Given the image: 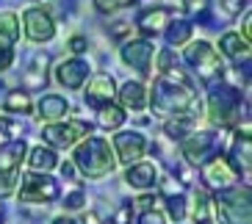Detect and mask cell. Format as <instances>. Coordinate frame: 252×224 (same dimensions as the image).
<instances>
[{
    "label": "cell",
    "mask_w": 252,
    "mask_h": 224,
    "mask_svg": "<svg viewBox=\"0 0 252 224\" xmlns=\"http://www.w3.org/2000/svg\"><path fill=\"white\" fill-rule=\"evenodd\" d=\"M202 177H205V183L211 188H230V186H236V169L230 166L227 158L222 155H214V158H208L205 164H202Z\"/></svg>",
    "instance_id": "13"
},
{
    "label": "cell",
    "mask_w": 252,
    "mask_h": 224,
    "mask_svg": "<svg viewBox=\"0 0 252 224\" xmlns=\"http://www.w3.org/2000/svg\"><path fill=\"white\" fill-rule=\"evenodd\" d=\"M23 158H25V141L23 139H14V141H8L6 147H0V199L8 196V194H14Z\"/></svg>",
    "instance_id": "7"
},
{
    "label": "cell",
    "mask_w": 252,
    "mask_h": 224,
    "mask_svg": "<svg viewBox=\"0 0 252 224\" xmlns=\"http://www.w3.org/2000/svg\"><path fill=\"white\" fill-rule=\"evenodd\" d=\"M69 45V50L75 53V56H81V53H86V47H89V42H86V36H72L67 42Z\"/></svg>",
    "instance_id": "34"
},
{
    "label": "cell",
    "mask_w": 252,
    "mask_h": 224,
    "mask_svg": "<svg viewBox=\"0 0 252 224\" xmlns=\"http://www.w3.org/2000/svg\"><path fill=\"white\" fill-rule=\"evenodd\" d=\"M92 133V125L89 122H81V119H59V122H50V125L42 127V136L50 147H59V149H69L75 144L86 139Z\"/></svg>",
    "instance_id": "6"
},
{
    "label": "cell",
    "mask_w": 252,
    "mask_h": 224,
    "mask_svg": "<svg viewBox=\"0 0 252 224\" xmlns=\"http://www.w3.org/2000/svg\"><path fill=\"white\" fill-rule=\"evenodd\" d=\"M219 144H222V139H219L216 133H211V130L189 133L183 139V155H186V161H189L191 166H202L208 158L216 155Z\"/></svg>",
    "instance_id": "9"
},
{
    "label": "cell",
    "mask_w": 252,
    "mask_h": 224,
    "mask_svg": "<svg viewBox=\"0 0 252 224\" xmlns=\"http://www.w3.org/2000/svg\"><path fill=\"white\" fill-rule=\"evenodd\" d=\"M219 3L227 8L230 14H236V11H241V8H247V3H250V0H219Z\"/></svg>",
    "instance_id": "35"
},
{
    "label": "cell",
    "mask_w": 252,
    "mask_h": 224,
    "mask_svg": "<svg viewBox=\"0 0 252 224\" xmlns=\"http://www.w3.org/2000/svg\"><path fill=\"white\" fill-rule=\"evenodd\" d=\"M136 202H139L141 210H150V208H156V194H153V196H150V194H141Z\"/></svg>",
    "instance_id": "38"
},
{
    "label": "cell",
    "mask_w": 252,
    "mask_h": 224,
    "mask_svg": "<svg viewBox=\"0 0 252 224\" xmlns=\"http://www.w3.org/2000/svg\"><path fill=\"white\" fill-rule=\"evenodd\" d=\"M238 36L244 39V42H250V39H252V14H250V11L244 14V25H241V33H238Z\"/></svg>",
    "instance_id": "36"
},
{
    "label": "cell",
    "mask_w": 252,
    "mask_h": 224,
    "mask_svg": "<svg viewBox=\"0 0 252 224\" xmlns=\"http://www.w3.org/2000/svg\"><path fill=\"white\" fill-rule=\"evenodd\" d=\"M147 105L156 111L161 119H180V122H194L202 113V103L194 91L191 81L172 67L156 78L153 89L147 91Z\"/></svg>",
    "instance_id": "1"
},
{
    "label": "cell",
    "mask_w": 252,
    "mask_h": 224,
    "mask_svg": "<svg viewBox=\"0 0 252 224\" xmlns=\"http://www.w3.org/2000/svg\"><path fill=\"white\" fill-rule=\"evenodd\" d=\"M189 125H191V122L172 119V122H166V127H163V130H166V136H169V139H180V141H183L186 136H189Z\"/></svg>",
    "instance_id": "28"
},
{
    "label": "cell",
    "mask_w": 252,
    "mask_h": 224,
    "mask_svg": "<svg viewBox=\"0 0 252 224\" xmlns=\"http://www.w3.org/2000/svg\"><path fill=\"white\" fill-rule=\"evenodd\" d=\"M92 67H89V61H83V58H67V61H61L59 67H56V81H59V86H64V89H83L86 86V78H89Z\"/></svg>",
    "instance_id": "14"
},
{
    "label": "cell",
    "mask_w": 252,
    "mask_h": 224,
    "mask_svg": "<svg viewBox=\"0 0 252 224\" xmlns=\"http://www.w3.org/2000/svg\"><path fill=\"white\" fill-rule=\"evenodd\" d=\"M36 108H39V116L47 122H59L69 113V103L64 94H45V97L39 100Z\"/></svg>",
    "instance_id": "20"
},
{
    "label": "cell",
    "mask_w": 252,
    "mask_h": 224,
    "mask_svg": "<svg viewBox=\"0 0 252 224\" xmlns=\"http://www.w3.org/2000/svg\"><path fill=\"white\" fill-rule=\"evenodd\" d=\"M59 183L50 177V174L42 172H28L23 177V186H20V202H36V205H47L59 196Z\"/></svg>",
    "instance_id": "8"
},
{
    "label": "cell",
    "mask_w": 252,
    "mask_h": 224,
    "mask_svg": "<svg viewBox=\"0 0 252 224\" xmlns=\"http://www.w3.org/2000/svg\"><path fill=\"white\" fill-rule=\"evenodd\" d=\"M86 105H92V108H103V105H108V103H114V97H117V81H114L111 75H105V72H100V75H94L92 78V83L86 86Z\"/></svg>",
    "instance_id": "15"
},
{
    "label": "cell",
    "mask_w": 252,
    "mask_h": 224,
    "mask_svg": "<svg viewBox=\"0 0 252 224\" xmlns=\"http://www.w3.org/2000/svg\"><path fill=\"white\" fill-rule=\"evenodd\" d=\"M172 14H175V11H172L169 6H153V8H147V11H141L136 25H139L144 33H158V30H163L169 25Z\"/></svg>",
    "instance_id": "19"
},
{
    "label": "cell",
    "mask_w": 252,
    "mask_h": 224,
    "mask_svg": "<svg viewBox=\"0 0 252 224\" xmlns=\"http://www.w3.org/2000/svg\"><path fill=\"white\" fill-rule=\"evenodd\" d=\"M20 39V20L14 11H0V45H14Z\"/></svg>",
    "instance_id": "23"
},
{
    "label": "cell",
    "mask_w": 252,
    "mask_h": 224,
    "mask_svg": "<svg viewBox=\"0 0 252 224\" xmlns=\"http://www.w3.org/2000/svg\"><path fill=\"white\" fill-rule=\"evenodd\" d=\"M183 58L194 67V72L200 75V81L205 83H214L216 78H222L224 72V64H222V56L216 53V47L211 42H191V45L183 50Z\"/></svg>",
    "instance_id": "5"
},
{
    "label": "cell",
    "mask_w": 252,
    "mask_h": 224,
    "mask_svg": "<svg viewBox=\"0 0 252 224\" xmlns=\"http://www.w3.org/2000/svg\"><path fill=\"white\" fill-rule=\"evenodd\" d=\"M191 30H194V25L191 23H175L169 30H166V42L169 45H175V47H180V45H189V39H191Z\"/></svg>",
    "instance_id": "25"
},
{
    "label": "cell",
    "mask_w": 252,
    "mask_h": 224,
    "mask_svg": "<svg viewBox=\"0 0 252 224\" xmlns=\"http://www.w3.org/2000/svg\"><path fill=\"white\" fill-rule=\"evenodd\" d=\"M230 166L238 172H244V177L250 180V169H252V139H250V127H244V133L238 130L230 147Z\"/></svg>",
    "instance_id": "16"
},
{
    "label": "cell",
    "mask_w": 252,
    "mask_h": 224,
    "mask_svg": "<svg viewBox=\"0 0 252 224\" xmlns=\"http://www.w3.org/2000/svg\"><path fill=\"white\" fill-rule=\"evenodd\" d=\"M72 166L81 169V174H86L89 180H100V177L114 172L117 155H114L111 144L105 141V139H100V136H86L72 152Z\"/></svg>",
    "instance_id": "2"
},
{
    "label": "cell",
    "mask_w": 252,
    "mask_h": 224,
    "mask_svg": "<svg viewBox=\"0 0 252 224\" xmlns=\"http://www.w3.org/2000/svg\"><path fill=\"white\" fill-rule=\"evenodd\" d=\"M250 186L222 188L214 199V216L219 224H250Z\"/></svg>",
    "instance_id": "4"
},
{
    "label": "cell",
    "mask_w": 252,
    "mask_h": 224,
    "mask_svg": "<svg viewBox=\"0 0 252 224\" xmlns=\"http://www.w3.org/2000/svg\"><path fill=\"white\" fill-rule=\"evenodd\" d=\"M14 45H0V72H6L11 64H14Z\"/></svg>",
    "instance_id": "33"
},
{
    "label": "cell",
    "mask_w": 252,
    "mask_h": 224,
    "mask_svg": "<svg viewBox=\"0 0 252 224\" xmlns=\"http://www.w3.org/2000/svg\"><path fill=\"white\" fill-rule=\"evenodd\" d=\"M59 169H61V174H64V177H69V180L75 177V166L72 164H59Z\"/></svg>",
    "instance_id": "40"
},
{
    "label": "cell",
    "mask_w": 252,
    "mask_h": 224,
    "mask_svg": "<svg viewBox=\"0 0 252 224\" xmlns=\"http://www.w3.org/2000/svg\"><path fill=\"white\" fill-rule=\"evenodd\" d=\"M133 0H94L97 11H103V14H114V11H119V8L130 6Z\"/></svg>",
    "instance_id": "30"
},
{
    "label": "cell",
    "mask_w": 252,
    "mask_h": 224,
    "mask_svg": "<svg viewBox=\"0 0 252 224\" xmlns=\"http://www.w3.org/2000/svg\"><path fill=\"white\" fill-rule=\"evenodd\" d=\"M189 3H197V0H189Z\"/></svg>",
    "instance_id": "42"
},
{
    "label": "cell",
    "mask_w": 252,
    "mask_h": 224,
    "mask_svg": "<svg viewBox=\"0 0 252 224\" xmlns=\"http://www.w3.org/2000/svg\"><path fill=\"white\" fill-rule=\"evenodd\" d=\"M28 169L31 172H53V169H59V155L53 152L50 147H33L28 155Z\"/></svg>",
    "instance_id": "21"
},
{
    "label": "cell",
    "mask_w": 252,
    "mask_h": 224,
    "mask_svg": "<svg viewBox=\"0 0 252 224\" xmlns=\"http://www.w3.org/2000/svg\"><path fill=\"white\" fill-rule=\"evenodd\" d=\"M172 67H178V58H175V53H172L169 47H163V50L158 53V75L169 72Z\"/></svg>",
    "instance_id": "29"
},
{
    "label": "cell",
    "mask_w": 252,
    "mask_h": 224,
    "mask_svg": "<svg viewBox=\"0 0 252 224\" xmlns=\"http://www.w3.org/2000/svg\"><path fill=\"white\" fill-rule=\"evenodd\" d=\"M219 56H227V58L238 61V58H250V42L238 36V33H224L219 39Z\"/></svg>",
    "instance_id": "22"
},
{
    "label": "cell",
    "mask_w": 252,
    "mask_h": 224,
    "mask_svg": "<svg viewBox=\"0 0 252 224\" xmlns=\"http://www.w3.org/2000/svg\"><path fill=\"white\" fill-rule=\"evenodd\" d=\"M111 149H117V161L130 166V164H136V161L144 158V152H147V139L141 133H136V130H119L114 136Z\"/></svg>",
    "instance_id": "11"
},
{
    "label": "cell",
    "mask_w": 252,
    "mask_h": 224,
    "mask_svg": "<svg viewBox=\"0 0 252 224\" xmlns=\"http://www.w3.org/2000/svg\"><path fill=\"white\" fill-rule=\"evenodd\" d=\"M247 116V103L241 100V89L227 83H211L208 91V119L216 127H233Z\"/></svg>",
    "instance_id": "3"
},
{
    "label": "cell",
    "mask_w": 252,
    "mask_h": 224,
    "mask_svg": "<svg viewBox=\"0 0 252 224\" xmlns=\"http://www.w3.org/2000/svg\"><path fill=\"white\" fill-rule=\"evenodd\" d=\"M117 97H119V108L122 111H144L147 108V89L139 81H127L117 91Z\"/></svg>",
    "instance_id": "18"
},
{
    "label": "cell",
    "mask_w": 252,
    "mask_h": 224,
    "mask_svg": "<svg viewBox=\"0 0 252 224\" xmlns=\"http://www.w3.org/2000/svg\"><path fill=\"white\" fill-rule=\"evenodd\" d=\"M23 25H25V36H28L31 42H50V39L56 36V23H53V17L39 6L25 11Z\"/></svg>",
    "instance_id": "12"
},
{
    "label": "cell",
    "mask_w": 252,
    "mask_h": 224,
    "mask_svg": "<svg viewBox=\"0 0 252 224\" xmlns=\"http://www.w3.org/2000/svg\"><path fill=\"white\" fill-rule=\"evenodd\" d=\"M119 56H122V61H125L127 67L139 69L141 75H150V72H153L150 67H153L156 45H153V42H147V39H130V42H125V45H122Z\"/></svg>",
    "instance_id": "10"
},
{
    "label": "cell",
    "mask_w": 252,
    "mask_h": 224,
    "mask_svg": "<svg viewBox=\"0 0 252 224\" xmlns=\"http://www.w3.org/2000/svg\"><path fill=\"white\" fill-rule=\"evenodd\" d=\"M125 183L127 186L139 188V191H147L158 183V169L156 164H150V161H136V164L127 166L125 172Z\"/></svg>",
    "instance_id": "17"
},
{
    "label": "cell",
    "mask_w": 252,
    "mask_h": 224,
    "mask_svg": "<svg viewBox=\"0 0 252 224\" xmlns=\"http://www.w3.org/2000/svg\"><path fill=\"white\" fill-rule=\"evenodd\" d=\"M97 122H100L105 130H117V127H122V122H125V111H122L119 105L108 103V105H103V108H100Z\"/></svg>",
    "instance_id": "24"
},
{
    "label": "cell",
    "mask_w": 252,
    "mask_h": 224,
    "mask_svg": "<svg viewBox=\"0 0 252 224\" xmlns=\"http://www.w3.org/2000/svg\"><path fill=\"white\" fill-rule=\"evenodd\" d=\"M83 202H86V194H83L81 188H78V191H72V194L64 199V208H67V210H81V208H83Z\"/></svg>",
    "instance_id": "32"
},
{
    "label": "cell",
    "mask_w": 252,
    "mask_h": 224,
    "mask_svg": "<svg viewBox=\"0 0 252 224\" xmlns=\"http://www.w3.org/2000/svg\"><path fill=\"white\" fill-rule=\"evenodd\" d=\"M53 224H78V222H72V219H67V216H59V219H53Z\"/></svg>",
    "instance_id": "41"
},
{
    "label": "cell",
    "mask_w": 252,
    "mask_h": 224,
    "mask_svg": "<svg viewBox=\"0 0 252 224\" xmlns=\"http://www.w3.org/2000/svg\"><path fill=\"white\" fill-rule=\"evenodd\" d=\"M130 213H133V208H130V205H122V208L117 210V216H114V224H127Z\"/></svg>",
    "instance_id": "37"
},
{
    "label": "cell",
    "mask_w": 252,
    "mask_h": 224,
    "mask_svg": "<svg viewBox=\"0 0 252 224\" xmlns=\"http://www.w3.org/2000/svg\"><path fill=\"white\" fill-rule=\"evenodd\" d=\"M8 113H31V97L25 91H11L6 97V105H3Z\"/></svg>",
    "instance_id": "26"
},
{
    "label": "cell",
    "mask_w": 252,
    "mask_h": 224,
    "mask_svg": "<svg viewBox=\"0 0 252 224\" xmlns=\"http://www.w3.org/2000/svg\"><path fill=\"white\" fill-rule=\"evenodd\" d=\"M194 224H219L214 216V210H208V213H202V216H194Z\"/></svg>",
    "instance_id": "39"
},
{
    "label": "cell",
    "mask_w": 252,
    "mask_h": 224,
    "mask_svg": "<svg viewBox=\"0 0 252 224\" xmlns=\"http://www.w3.org/2000/svg\"><path fill=\"white\" fill-rule=\"evenodd\" d=\"M139 224H166V216H163L161 210L150 208V210H141V216H139Z\"/></svg>",
    "instance_id": "31"
},
{
    "label": "cell",
    "mask_w": 252,
    "mask_h": 224,
    "mask_svg": "<svg viewBox=\"0 0 252 224\" xmlns=\"http://www.w3.org/2000/svg\"><path fill=\"white\" fill-rule=\"evenodd\" d=\"M166 210H169V216L175 219V224L183 222L186 219V199H183V194L166 196Z\"/></svg>",
    "instance_id": "27"
},
{
    "label": "cell",
    "mask_w": 252,
    "mask_h": 224,
    "mask_svg": "<svg viewBox=\"0 0 252 224\" xmlns=\"http://www.w3.org/2000/svg\"><path fill=\"white\" fill-rule=\"evenodd\" d=\"M0 213H3V210H0Z\"/></svg>",
    "instance_id": "43"
}]
</instances>
